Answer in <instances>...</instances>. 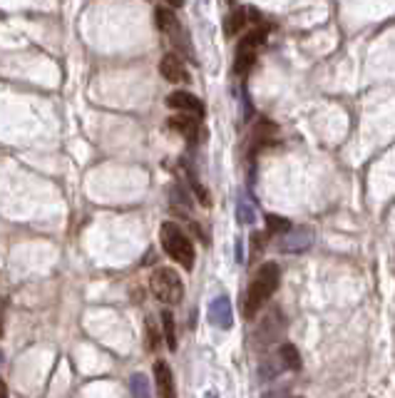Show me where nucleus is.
<instances>
[{"mask_svg": "<svg viewBox=\"0 0 395 398\" xmlns=\"http://www.w3.org/2000/svg\"><path fill=\"white\" fill-rule=\"evenodd\" d=\"M314 244V229H309V227H291L286 234H281V241H279V249L284 251V254H301V251H306L309 246Z\"/></svg>", "mask_w": 395, "mask_h": 398, "instance_id": "obj_5", "label": "nucleus"}, {"mask_svg": "<svg viewBox=\"0 0 395 398\" xmlns=\"http://www.w3.org/2000/svg\"><path fill=\"white\" fill-rule=\"evenodd\" d=\"M162 329H164V341H167L169 351H177V329H174L172 312H162Z\"/></svg>", "mask_w": 395, "mask_h": 398, "instance_id": "obj_18", "label": "nucleus"}, {"mask_svg": "<svg viewBox=\"0 0 395 398\" xmlns=\"http://www.w3.org/2000/svg\"><path fill=\"white\" fill-rule=\"evenodd\" d=\"M0 398H8V386H6L3 378H0Z\"/></svg>", "mask_w": 395, "mask_h": 398, "instance_id": "obj_22", "label": "nucleus"}, {"mask_svg": "<svg viewBox=\"0 0 395 398\" xmlns=\"http://www.w3.org/2000/svg\"><path fill=\"white\" fill-rule=\"evenodd\" d=\"M167 125L174 130V132H179L182 137H187V140H197L199 132H202V130H199V118H194V115H189V113L172 115Z\"/></svg>", "mask_w": 395, "mask_h": 398, "instance_id": "obj_11", "label": "nucleus"}, {"mask_svg": "<svg viewBox=\"0 0 395 398\" xmlns=\"http://www.w3.org/2000/svg\"><path fill=\"white\" fill-rule=\"evenodd\" d=\"M154 386H157L159 398H177V386H174V373L167 361L154 363Z\"/></svg>", "mask_w": 395, "mask_h": 398, "instance_id": "obj_10", "label": "nucleus"}, {"mask_svg": "<svg viewBox=\"0 0 395 398\" xmlns=\"http://www.w3.org/2000/svg\"><path fill=\"white\" fill-rule=\"evenodd\" d=\"M276 135V125L269 123V120H261L253 130V147H261V144H269Z\"/></svg>", "mask_w": 395, "mask_h": 398, "instance_id": "obj_15", "label": "nucleus"}, {"mask_svg": "<svg viewBox=\"0 0 395 398\" xmlns=\"http://www.w3.org/2000/svg\"><path fill=\"white\" fill-rule=\"evenodd\" d=\"M266 229H269L271 234H286V232L291 229V222L286 220V217L269 215V217H266Z\"/></svg>", "mask_w": 395, "mask_h": 398, "instance_id": "obj_19", "label": "nucleus"}, {"mask_svg": "<svg viewBox=\"0 0 395 398\" xmlns=\"http://www.w3.org/2000/svg\"><path fill=\"white\" fill-rule=\"evenodd\" d=\"M164 3H167L169 8H182L184 6V0H164Z\"/></svg>", "mask_w": 395, "mask_h": 398, "instance_id": "obj_21", "label": "nucleus"}, {"mask_svg": "<svg viewBox=\"0 0 395 398\" xmlns=\"http://www.w3.org/2000/svg\"><path fill=\"white\" fill-rule=\"evenodd\" d=\"M167 108L177 110V113H189V115H194V118H204V113H207L202 100L187 90L172 92V95L167 97Z\"/></svg>", "mask_w": 395, "mask_h": 398, "instance_id": "obj_6", "label": "nucleus"}, {"mask_svg": "<svg viewBox=\"0 0 395 398\" xmlns=\"http://www.w3.org/2000/svg\"><path fill=\"white\" fill-rule=\"evenodd\" d=\"M154 23H157L159 30L169 38H174V35L182 33L179 30V21H177V16H174L172 8H157V11H154Z\"/></svg>", "mask_w": 395, "mask_h": 398, "instance_id": "obj_12", "label": "nucleus"}, {"mask_svg": "<svg viewBox=\"0 0 395 398\" xmlns=\"http://www.w3.org/2000/svg\"><path fill=\"white\" fill-rule=\"evenodd\" d=\"M149 289L152 294L157 296L162 304H179L184 296V284H182V276L177 274L174 269L169 266H159L154 269V274L149 276Z\"/></svg>", "mask_w": 395, "mask_h": 398, "instance_id": "obj_3", "label": "nucleus"}, {"mask_svg": "<svg viewBox=\"0 0 395 398\" xmlns=\"http://www.w3.org/2000/svg\"><path fill=\"white\" fill-rule=\"evenodd\" d=\"M266 40V30L263 28H256V30L246 33V35L241 38V42H239L236 47V57H234V72L236 75H248L253 67V62H256V50L258 45Z\"/></svg>", "mask_w": 395, "mask_h": 398, "instance_id": "obj_4", "label": "nucleus"}, {"mask_svg": "<svg viewBox=\"0 0 395 398\" xmlns=\"http://www.w3.org/2000/svg\"><path fill=\"white\" fill-rule=\"evenodd\" d=\"M246 23H248V11H246V8H234V11L227 16V21H224V33H227L229 38L239 35V33L246 28Z\"/></svg>", "mask_w": 395, "mask_h": 398, "instance_id": "obj_13", "label": "nucleus"}, {"mask_svg": "<svg viewBox=\"0 0 395 398\" xmlns=\"http://www.w3.org/2000/svg\"><path fill=\"white\" fill-rule=\"evenodd\" d=\"M279 356H281V361H284V366L291 368V371H299L301 368V353L294 343H284V346L279 348Z\"/></svg>", "mask_w": 395, "mask_h": 398, "instance_id": "obj_17", "label": "nucleus"}, {"mask_svg": "<svg viewBox=\"0 0 395 398\" xmlns=\"http://www.w3.org/2000/svg\"><path fill=\"white\" fill-rule=\"evenodd\" d=\"M0 336H3V319H0Z\"/></svg>", "mask_w": 395, "mask_h": 398, "instance_id": "obj_24", "label": "nucleus"}, {"mask_svg": "<svg viewBox=\"0 0 395 398\" xmlns=\"http://www.w3.org/2000/svg\"><path fill=\"white\" fill-rule=\"evenodd\" d=\"M192 187H194V192H197V199H199V202H202L204 207H209V192H207V189H204L202 184H199L194 177H192Z\"/></svg>", "mask_w": 395, "mask_h": 398, "instance_id": "obj_20", "label": "nucleus"}, {"mask_svg": "<svg viewBox=\"0 0 395 398\" xmlns=\"http://www.w3.org/2000/svg\"><path fill=\"white\" fill-rule=\"evenodd\" d=\"M132 398H152V388H149V378L144 373H134L130 378Z\"/></svg>", "mask_w": 395, "mask_h": 398, "instance_id": "obj_16", "label": "nucleus"}, {"mask_svg": "<svg viewBox=\"0 0 395 398\" xmlns=\"http://www.w3.org/2000/svg\"><path fill=\"white\" fill-rule=\"evenodd\" d=\"M209 322L217 329H224V331L234 326V312H231L229 296H217V299L209 304Z\"/></svg>", "mask_w": 395, "mask_h": 398, "instance_id": "obj_7", "label": "nucleus"}, {"mask_svg": "<svg viewBox=\"0 0 395 398\" xmlns=\"http://www.w3.org/2000/svg\"><path fill=\"white\" fill-rule=\"evenodd\" d=\"M159 75L167 82H189V72L177 52H167V55L159 60Z\"/></svg>", "mask_w": 395, "mask_h": 398, "instance_id": "obj_8", "label": "nucleus"}, {"mask_svg": "<svg viewBox=\"0 0 395 398\" xmlns=\"http://www.w3.org/2000/svg\"><path fill=\"white\" fill-rule=\"evenodd\" d=\"M279 281H281L279 264H274V261H266V264H263L261 269L253 274L251 284H248V289H246V299H244V317H246V319L256 317L258 309L269 302L271 294L279 289Z\"/></svg>", "mask_w": 395, "mask_h": 398, "instance_id": "obj_1", "label": "nucleus"}, {"mask_svg": "<svg viewBox=\"0 0 395 398\" xmlns=\"http://www.w3.org/2000/svg\"><path fill=\"white\" fill-rule=\"evenodd\" d=\"M284 331H286V319H284V314L276 309V312H271L269 317L263 319V324H261V329H258L256 339L261 343H274Z\"/></svg>", "mask_w": 395, "mask_h": 398, "instance_id": "obj_9", "label": "nucleus"}, {"mask_svg": "<svg viewBox=\"0 0 395 398\" xmlns=\"http://www.w3.org/2000/svg\"><path fill=\"white\" fill-rule=\"evenodd\" d=\"M204 398H219V396H217V393H212V391H209V393H204Z\"/></svg>", "mask_w": 395, "mask_h": 398, "instance_id": "obj_23", "label": "nucleus"}, {"mask_svg": "<svg viewBox=\"0 0 395 398\" xmlns=\"http://www.w3.org/2000/svg\"><path fill=\"white\" fill-rule=\"evenodd\" d=\"M236 220L241 222V224H253V222H256V205H253L246 194H241L236 202Z\"/></svg>", "mask_w": 395, "mask_h": 398, "instance_id": "obj_14", "label": "nucleus"}, {"mask_svg": "<svg viewBox=\"0 0 395 398\" xmlns=\"http://www.w3.org/2000/svg\"><path fill=\"white\" fill-rule=\"evenodd\" d=\"M159 241H162L164 254L172 256L177 264L184 266V269H192L194 266V244H192V239L182 232V227L174 224V222H164L162 229H159Z\"/></svg>", "mask_w": 395, "mask_h": 398, "instance_id": "obj_2", "label": "nucleus"}]
</instances>
